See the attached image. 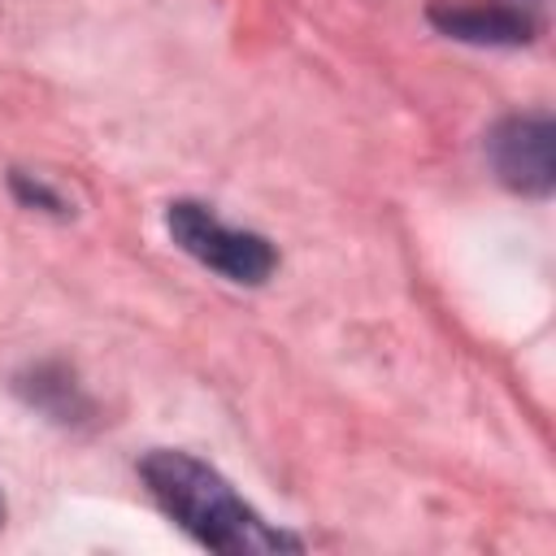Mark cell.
Here are the masks:
<instances>
[{"label":"cell","instance_id":"cell-5","mask_svg":"<svg viewBox=\"0 0 556 556\" xmlns=\"http://www.w3.org/2000/svg\"><path fill=\"white\" fill-rule=\"evenodd\" d=\"M13 387H17V395L30 408H39L43 417H52L61 426H78V421L91 417V395L83 391V382L74 378V369L61 365V361H39V365L22 369Z\"/></svg>","mask_w":556,"mask_h":556},{"label":"cell","instance_id":"cell-2","mask_svg":"<svg viewBox=\"0 0 556 556\" xmlns=\"http://www.w3.org/2000/svg\"><path fill=\"white\" fill-rule=\"evenodd\" d=\"M165 230L169 239L195 256L200 265H208L213 274H222L226 282H243V287H261L274 269H278V252L265 235L256 230H239L230 222H222L208 204L200 200H174L165 213Z\"/></svg>","mask_w":556,"mask_h":556},{"label":"cell","instance_id":"cell-3","mask_svg":"<svg viewBox=\"0 0 556 556\" xmlns=\"http://www.w3.org/2000/svg\"><path fill=\"white\" fill-rule=\"evenodd\" d=\"M491 169L521 195H547L556 182V126L547 113H513L486 135Z\"/></svg>","mask_w":556,"mask_h":556},{"label":"cell","instance_id":"cell-6","mask_svg":"<svg viewBox=\"0 0 556 556\" xmlns=\"http://www.w3.org/2000/svg\"><path fill=\"white\" fill-rule=\"evenodd\" d=\"M13 195L26 204V208H43V213H56V217H65L70 213V204H65V195L56 191V187H48L39 174H22V169H13Z\"/></svg>","mask_w":556,"mask_h":556},{"label":"cell","instance_id":"cell-1","mask_svg":"<svg viewBox=\"0 0 556 556\" xmlns=\"http://www.w3.org/2000/svg\"><path fill=\"white\" fill-rule=\"evenodd\" d=\"M139 478L161 504L165 517H174L200 547L243 556V552H295L300 539L287 530H274L256 508H248L235 486L191 452L156 447L139 460Z\"/></svg>","mask_w":556,"mask_h":556},{"label":"cell","instance_id":"cell-7","mask_svg":"<svg viewBox=\"0 0 556 556\" xmlns=\"http://www.w3.org/2000/svg\"><path fill=\"white\" fill-rule=\"evenodd\" d=\"M0 526H4V500H0Z\"/></svg>","mask_w":556,"mask_h":556},{"label":"cell","instance_id":"cell-4","mask_svg":"<svg viewBox=\"0 0 556 556\" xmlns=\"http://www.w3.org/2000/svg\"><path fill=\"white\" fill-rule=\"evenodd\" d=\"M430 22L465 43H491V48H517L534 39V13L513 0H434Z\"/></svg>","mask_w":556,"mask_h":556}]
</instances>
